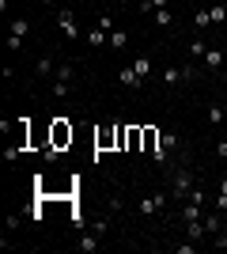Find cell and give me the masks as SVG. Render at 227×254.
I'll list each match as a JSON object with an SVG mask.
<instances>
[{
    "label": "cell",
    "mask_w": 227,
    "mask_h": 254,
    "mask_svg": "<svg viewBox=\"0 0 227 254\" xmlns=\"http://www.w3.org/2000/svg\"><path fill=\"white\" fill-rule=\"evenodd\" d=\"M208 15H212V23H224V19H227V4H212V8H208Z\"/></svg>",
    "instance_id": "obj_21"
},
{
    "label": "cell",
    "mask_w": 227,
    "mask_h": 254,
    "mask_svg": "<svg viewBox=\"0 0 227 254\" xmlns=\"http://www.w3.org/2000/svg\"><path fill=\"white\" fill-rule=\"evenodd\" d=\"M87 42H91V46H106L110 42V31H98V27H95V31H87Z\"/></svg>",
    "instance_id": "obj_18"
},
{
    "label": "cell",
    "mask_w": 227,
    "mask_h": 254,
    "mask_svg": "<svg viewBox=\"0 0 227 254\" xmlns=\"http://www.w3.org/2000/svg\"><path fill=\"white\" fill-rule=\"evenodd\" d=\"M98 239H102V235H95V232L84 235V239H80V251H84V254H95L98 251Z\"/></svg>",
    "instance_id": "obj_15"
},
{
    "label": "cell",
    "mask_w": 227,
    "mask_h": 254,
    "mask_svg": "<svg viewBox=\"0 0 227 254\" xmlns=\"http://www.w3.org/2000/svg\"><path fill=\"white\" fill-rule=\"evenodd\" d=\"M205 53H208V46L201 42V38H193V42H189V57H193V61H205Z\"/></svg>",
    "instance_id": "obj_17"
},
{
    "label": "cell",
    "mask_w": 227,
    "mask_h": 254,
    "mask_svg": "<svg viewBox=\"0 0 227 254\" xmlns=\"http://www.w3.org/2000/svg\"><path fill=\"white\" fill-rule=\"evenodd\" d=\"M34 72H38V76H49V72H57L53 57H38V61H34Z\"/></svg>",
    "instance_id": "obj_14"
},
{
    "label": "cell",
    "mask_w": 227,
    "mask_h": 254,
    "mask_svg": "<svg viewBox=\"0 0 227 254\" xmlns=\"http://www.w3.org/2000/svg\"><path fill=\"white\" fill-rule=\"evenodd\" d=\"M208 23H212L208 8H197V15H193V27H197V31H208Z\"/></svg>",
    "instance_id": "obj_16"
},
{
    "label": "cell",
    "mask_w": 227,
    "mask_h": 254,
    "mask_svg": "<svg viewBox=\"0 0 227 254\" xmlns=\"http://www.w3.org/2000/svg\"><path fill=\"white\" fill-rule=\"evenodd\" d=\"M129 46V31H110V50H125Z\"/></svg>",
    "instance_id": "obj_13"
},
{
    "label": "cell",
    "mask_w": 227,
    "mask_h": 254,
    "mask_svg": "<svg viewBox=\"0 0 227 254\" xmlns=\"http://www.w3.org/2000/svg\"><path fill=\"white\" fill-rule=\"evenodd\" d=\"M220 193H227V179H220Z\"/></svg>",
    "instance_id": "obj_35"
},
{
    "label": "cell",
    "mask_w": 227,
    "mask_h": 254,
    "mask_svg": "<svg viewBox=\"0 0 227 254\" xmlns=\"http://www.w3.org/2000/svg\"><path fill=\"white\" fill-rule=\"evenodd\" d=\"M133 68H136V72L148 80V72H151V57H136V61H133Z\"/></svg>",
    "instance_id": "obj_20"
},
{
    "label": "cell",
    "mask_w": 227,
    "mask_h": 254,
    "mask_svg": "<svg viewBox=\"0 0 227 254\" xmlns=\"http://www.w3.org/2000/svg\"><path fill=\"white\" fill-rule=\"evenodd\" d=\"M224 106H227V91H224Z\"/></svg>",
    "instance_id": "obj_37"
},
{
    "label": "cell",
    "mask_w": 227,
    "mask_h": 254,
    "mask_svg": "<svg viewBox=\"0 0 227 254\" xmlns=\"http://www.w3.org/2000/svg\"><path fill=\"white\" fill-rule=\"evenodd\" d=\"M42 156H45V163H57V156H61V148H53V144H45V148H42Z\"/></svg>",
    "instance_id": "obj_25"
},
{
    "label": "cell",
    "mask_w": 227,
    "mask_h": 254,
    "mask_svg": "<svg viewBox=\"0 0 227 254\" xmlns=\"http://www.w3.org/2000/svg\"><path fill=\"white\" fill-rule=\"evenodd\" d=\"M163 148H167V152L178 148V137H174V133H163Z\"/></svg>",
    "instance_id": "obj_30"
},
{
    "label": "cell",
    "mask_w": 227,
    "mask_h": 254,
    "mask_svg": "<svg viewBox=\"0 0 227 254\" xmlns=\"http://www.w3.org/2000/svg\"><path fill=\"white\" fill-rule=\"evenodd\" d=\"M205 228H208V235H216L220 232V216H205Z\"/></svg>",
    "instance_id": "obj_29"
},
{
    "label": "cell",
    "mask_w": 227,
    "mask_h": 254,
    "mask_svg": "<svg viewBox=\"0 0 227 254\" xmlns=\"http://www.w3.org/2000/svg\"><path fill=\"white\" fill-rule=\"evenodd\" d=\"M8 34H19V38H27V34H31V19H11V27H8Z\"/></svg>",
    "instance_id": "obj_11"
},
{
    "label": "cell",
    "mask_w": 227,
    "mask_h": 254,
    "mask_svg": "<svg viewBox=\"0 0 227 254\" xmlns=\"http://www.w3.org/2000/svg\"><path fill=\"white\" fill-rule=\"evenodd\" d=\"M224 137H227V122H224Z\"/></svg>",
    "instance_id": "obj_36"
},
{
    "label": "cell",
    "mask_w": 227,
    "mask_h": 254,
    "mask_svg": "<svg viewBox=\"0 0 227 254\" xmlns=\"http://www.w3.org/2000/svg\"><path fill=\"white\" fill-rule=\"evenodd\" d=\"M151 19H155V27H159V31H167V27H174V11H171V8H159Z\"/></svg>",
    "instance_id": "obj_8"
},
{
    "label": "cell",
    "mask_w": 227,
    "mask_h": 254,
    "mask_svg": "<svg viewBox=\"0 0 227 254\" xmlns=\"http://www.w3.org/2000/svg\"><path fill=\"white\" fill-rule=\"evenodd\" d=\"M68 140H72V126H68L65 118H53V140H49V144H53V148H65Z\"/></svg>",
    "instance_id": "obj_3"
},
{
    "label": "cell",
    "mask_w": 227,
    "mask_h": 254,
    "mask_svg": "<svg viewBox=\"0 0 227 254\" xmlns=\"http://www.w3.org/2000/svg\"><path fill=\"white\" fill-rule=\"evenodd\" d=\"M23 50V38L19 34H8V53H19Z\"/></svg>",
    "instance_id": "obj_26"
},
{
    "label": "cell",
    "mask_w": 227,
    "mask_h": 254,
    "mask_svg": "<svg viewBox=\"0 0 227 254\" xmlns=\"http://www.w3.org/2000/svg\"><path fill=\"white\" fill-rule=\"evenodd\" d=\"M197 76H201V68H193V64H171V68H163V84L174 87L182 80H197Z\"/></svg>",
    "instance_id": "obj_2"
},
{
    "label": "cell",
    "mask_w": 227,
    "mask_h": 254,
    "mask_svg": "<svg viewBox=\"0 0 227 254\" xmlns=\"http://www.w3.org/2000/svg\"><path fill=\"white\" fill-rule=\"evenodd\" d=\"M216 152H220V159H227V137L220 140V148H216Z\"/></svg>",
    "instance_id": "obj_34"
},
{
    "label": "cell",
    "mask_w": 227,
    "mask_h": 254,
    "mask_svg": "<svg viewBox=\"0 0 227 254\" xmlns=\"http://www.w3.org/2000/svg\"><path fill=\"white\" fill-rule=\"evenodd\" d=\"M205 114H208V122H212V126H224V122H227V106H224V103H208Z\"/></svg>",
    "instance_id": "obj_7"
},
{
    "label": "cell",
    "mask_w": 227,
    "mask_h": 254,
    "mask_svg": "<svg viewBox=\"0 0 227 254\" xmlns=\"http://www.w3.org/2000/svg\"><path fill=\"white\" fill-rule=\"evenodd\" d=\"M19 224H23L19 212H8V232H19Z\"/></svg>",
    "instance_id": "obj_31"
},
{
    "label": "cell",
    "mask_w": 227,
    "mask_h": 254,
    "mask_svg": "<svg viewBox=\"0 0 227 254\" xmlns=\"http://www.w3.org/2000/svg\"><path fill=\"white\" fill-rule=\"evenodd\" d=\"M118 80H121L125 87H133V91H140V87H144V76L136 72L133 64H129V68H121V72H118Z\"/></svg>",
    "instance_id": "obj_6"
},
{
    "label": "cell",
    "mask_w": 227,
    "mask_h": 254,
    "mask_svg": "<svg viewBox=\"0 0 227 254\" xmlns=\"http://www.w3.org/2000/svg\"><path fill=\"white\" fill-rule=\"evenodd\" d=\"M212 247H220V251H227V232H216V243Z\"/></svg>",
    "instance_id": "obj_33"
},
{
    "label": "cell",
    "mask_w": 227,
    "mask_h": 254,
    "mask_svg": "<svg viewBox=\"0 0 227 254\" xmlns=\"http://www.w3.org/2000/svg\"><path fill=\"white\" fill-rule=\"evenodd\" d=\"M72 4H84V0H72Z\"/></svg>",
    "instance_id": "obj_38"
},
{
    "label": "cell",
    "mask_w": 227,
    "mask_h": 254,
    "mask_svg": "<svg viewBox=\"0 0 227 254\" xmlns=\"http://www.w3.org/2000/svg\"><path fill=\"white\" fill-rule=\"evenodd\" d=\"M163 205H167V193H151V197H140V212H144V216H151V212H163Z\"/></svg>",
    "instance_id": "obj_5"
},
{
    "label": "cell",
    "mask_w": 227,
    "mask_h": 254,
    "mask_svg": "<svg viewBox=\"0 0 227 254\" xmlns=\"http://www.w3.org/2000/svg\"><path fill=\"white\" fill-rule=\"evenodd\" d=\"M167 156H171V152L163 148V144H159V148H155V152H151V159H155V163H159V167H163V163H167Z\"/></svg>",
    "instance_id": "obj_28"
},
{
    "label": "cell",
    "mask_w": 227,
    "mask_h": 254,
    "mask_svg": "<svg viewBox=\"0 0 227 254\" xmlns=\"http://www.w3.org/2000/svg\"><path fill=\"white\" fill-rule=\"evenodd\" d=\"M57 27H61V34L65 38H80V27H76V15L68 8H61L57 11Z\"/></svg>",
    "instance_id": "obj_4"
},
{
    "label": "cell",
    "mask_w": 227,
    "mask_h": 254,
    "mask_svg": "<svg viewBox=\"0 0 227 254\" xmlns=\"http://www.w3.org/2000/svg\"><path fill=\"white\" fill-rule=\"evenodd\" d=\"M144 148H148V152L159 148V137H155V129H144Z\"/></svg>",
    "instance_id": "obj_22"
},
{
    "label": "cell",
    "mask_w": 227,
    "mask_h": 254,
    "mask_svg": "<svg viewBox=\"0 0 227 254\" xmlns=\"http://www.w3.org/2000/svg\"><path fill=\"white\" fill-rule=\"evenodd\" d=\"M49 95H53V99H65V95H68V84H65V80H53V87H49Z\"/></svg>",
    "instance_id": "obj_23"
},
{
    "label": "cell",
    "mask_w": 227,
    "mask_h": 254,
    "mask_svg": "<svg viewBox=\"0 0 227 254\" xmlns=\"http://www.w3.org/2000/svg\"><path fill=\"white\" fill-rule=\"evenodd\" d=\"M185 201H193V205H205V190H201V186H193V190H189V197H185Z\"/></svg>",
    "instance_id": "obj_24"
},
{
    "label": "cell",
    "mask_w": 227,
    "mask_h": 254,
    "mask_svg": "<svg viewBox=\"0 0 227 254\" xmlns=\"http://www.w3.org/2000/svg\"><path fill=\"white\" fill-rule=\"evenodd\" d=\"M57 80H65V84H72V76H76V68H72V64H57Z\"/></svg>",
    "instance_id": "obj_19"
},
{
    "label": "cell",
    "mask_w": 227,
    "mask_h": 254,
    "mask_svg": "<svg viewBox=\"0 0 227 254\" xmlns=\"http://www.w3.org/2000/svg\"><path fill=\"white\" fill-rule=\"evenodd\" d=\"M106 228H110L106 220H95V224H91V232H95V235H106Z\"/></svg>",
    "instance_id": "obj_32"
},
{
    "label": "cell",
    "mask_w": 227,
    "mask_h": 254,
    "mask_svg": "<svg viewBox=\"0 0 227 254\" xmlns=\"http://www.w3.org/2000/svg\"><path fill=\"white\" fill-rule=\"evenodd\" d=\"M95 27H98V31H114V15H98Z\"/></svg>",
    "instance_id": "obj_27"
},
{
    "label": "cell",
    "mask_w": 227,
    "mask_h": 254,
    "mask_svg": "<svg viewBox=\"0 0 227 254\" xmlns=\"http://www.w3.org/2000/svg\"><path fill=\"white\" fill-rule=\"evenodd\" d=\"M193 186H197V179H193V171H189V167L174 171V179H171V197H174V201H185Z\"/></svg>",
    "instance_id": "obj_1"
},
{
    "label": "cell",
    "mask_w": 227,
    "mask_h": 254,
    "mask_svg": "<svg viewBox=\"0 0 227 254\" xmlns=\"http://www.w3.org/2000/svg\"><path fill=\"white\" fill-rule=\"evenodd\" d=\"M159 8H171V0H140V11H144V15H155Z\"/></svg>",
    "instance_id": "obj_12"
},
{
    "label": "cell",
    "mask_w": 227,
    "mask_h": 254,
    "mask_svg": "<svg viewBox=\"0 0 227 254\" xmlns=\"http://www.w3.org/2000/svg\"><path fill=\"white\" fill-rule=\"evenodd\" d=\"M201 216H205V209H201V205H193V201L182 205V220H185V224H189V220H201Z\"/></svg>",
    "instance_id": "obj_9"
},
{
    "label": "cell",
    "mask_w": 227,
    "mask_h": 254,
    "mask_svg": "<svg viewBox=\"0 0 227 254\" xmlns=\"http://www.w3.org/2000/svg\"><path fill=\"white\" fill-rule=\"evenodd\" d=\"M205 68H212V72H216V68H224V50H208V53H205Z\"/></svg>",
    "instance_id": "obj_10"
}]
</instances>
